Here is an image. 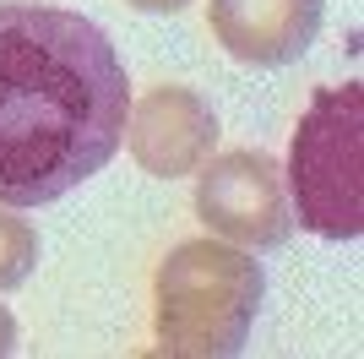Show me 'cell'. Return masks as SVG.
I'll use <instances>...</instances> for the list:
<instances>
[{"label":"cell","mask_w":364,"mask_h":359,"mask_svg":"<svg viewBox=\"0 0 364 359\" xmlns=\"http://www.w3.org/2000/svg\"><path fill=\"white\" fill-rule=\"evenodd\" d=\"M38 267V229L22 218V207L0 202V294L22 288Z\"/></svg>","instance_id":"52a82bcc"},{"label":"cell","mask_w":364,"mask_h":359,"mask_svg":"<svg viewBox=\"0 0 364 359\" xmlns=\"http://www.w3.org/2000/svg\"><path fill=\"white\" fill-rule=\"evenodd\" d=\"M196 218L228 245L245 251H283L294 234V207L283 164L261 147L213 152L196 169Z\"/></svg>","instance_id":"277c9868"},{"label":"cell","mask_w":364,"mask_h":359,"mask_svg":"<svg viewBox=\"0 0 364 359\" xmlns=\"http://www.w3.org/2000/svg\"><path fill=\"white\" fill-rule=\"evenodd\" d=\"M11 348H16V316L0 305V354H11Z\"/></svg>","instance_id":"9c48e42d"},{"label":"cell","mask_w":364,"mask_h":359,"mask_svg":"<svg viewBox=\"0 0 364 359\" xmlns=\"http://www.w3.org/2000/svg\"><path fill=\"white\" fill-rule=\"evenodd\" d=\"M267 299V272L256 251L218 234L185 239L164 256L152 278V327L158 348L174 359H228L240 354Z\"/></svg>","instance_id":"7a4b0ae2"},{"label":"cell","mask_w":364,"mask_h":359,"mask_svg":"<svg viewBox=\"0 0 364 359\" xmlns=\"http://www.w3.org/2000/svg\"><path fill=\"white\" fill-rule=\"evenodd\" d=\"M289 207L321 239L364 234V88H321L289 142Z\"/></svg>","instance_id":"3957f363"},{"label":"cell","mask_w":364,"mask_h":359,"mask_svg":"<svg viewBox=\"0 0 364 359\" xmlns=\"http://www.w3.org/2000/svg\"><path fill=\"white\" fill-rule=\"evenodd\" d=\"M120 147H131L136 169H147L152 180H185L218 147V109L196 88L158 82L141 98H131Z\"/></svg>","instance_id":"5b68a950"},{"label":"cell","mask_w":364,"mask_h":359,"mask_svg":"<svg viewBox=\"0 0 364 359\" xmlns=\"http://www.w3.org/2000/svg\"><path fill=\"white\" fill-rule=\"evenodd\" d=\"M131 76L109 33L44 0H0V202L49 207L120 152Z\"/></svg>","instance_id":"6da1fadb"},{"label":"cell","mask_w":364,"mask_h":359,"mask_svg":"<svg viewBox=\"0 0 364 359\" xmlns=\"http://www.w3.org/2000/svg\"><path fill=\"white\" fill-rule=\"evenodd\" d=\"M131 11H141V16H168V11H185L191 0H125Z\"/></svg>","instance_id":"ba28073f"},{"label":"cell","mask_w":364,"mask_h":359,"mask_svg":"<svg viewBox=\"0 0 364 359\" xmlns=\"http://www.w3.org/2000/svg\"><path fill=\"white\" fill-rule=\"evenodd\" d=\"M321 16H326V0H213L207 6L213 38L228 49V60L256 71L294 66L316 44Z\"/></svg>","instance_id":"8992f818"}]
</instances>
